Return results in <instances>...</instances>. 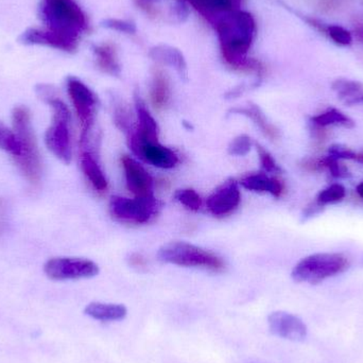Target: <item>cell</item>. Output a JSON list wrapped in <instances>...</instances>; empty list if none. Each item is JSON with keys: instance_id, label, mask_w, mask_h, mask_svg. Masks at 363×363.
<instances>
[{"instance_id": "1", "label": "cell", "mask_w": 363, "mask_h": 363, "mask_svg": "<svg viewBox=\"0 0 363 363\" xmlns=\"http://www.w3.org/2000/svg\"><path fill=\"white\" fill-rule=\"evenodd\" d=\"M45 29L59 36L68 48H74L77 32L84 26V16L72 0H44Z\"/></svg>"}, {"instance_id": "2", "label": "cell", "mask_w": 363, "mask_h": 363, "mask_svg": "<svg viewBox=\"0 0 363 363\" xmlns=\"http://www.w3.org/2000/svg\"><path fill=\"white\" fill-rule=\"evenodd\" d=\"M349 268V258L343 254L321 252L300 260L292 270L291 277L296 283L315 285L345 272Z\"/></svg>"}, {"instance_id": "3", "label": "cell", "mask_w": 363, "mask_h": 363, "mask_svg": "<svg viewBox=\"0 0 363 363\" xmlns=\"http://www.w3.org/2000/svg\"><path fill=\"white\" fill-rule=\"evenodd\" d=\"M12 121L15 134L21 143V155L15 161L30 183H38L42 174V162L27 108L23 106L15 108Z\"/></svg>"}, {"instance_id": "4", "label": "cell", "mask_w": 363, "mask_h": 363, "mask_svg": "<svg viewBox=\"0 0 363 363\" xmlns=\"http://www.w3.org/2000/svg\"><path fill=\"white\" fill-rule=\"evenodd\" d=\"M157 257L165 264L187 268H201L211 271H221L224 268V262L221 258L206 250L184 241H174L163 245L157 253Z\"/></svg>"}, {"instance_id": "5", "label": "cell", "mask_w": 363, "mask_h": 363, "mask_svg": "<svg viewBox=\"0 0 363 363\" xmlns=\"http://www.w3.org/2000/svg\"><path fill=\"white\" fill-rule=\"evenodd\" d=\"M52 108V125L47 130L45 142L47 148L63 163L69 164L72 159L70 140V116L67 106L55 96L46 100Z\"/></svg>"}, {"instance_id": "6", "label": "cell", "mask_w": 363, "mask_h": 363, "mask_svg": "<svg viewBox=\"0 0 363 363\" xmlns=\"http://www.w3.org/2000/svg\"><path fill=\"white\" fill-rule=\"evenodd\" d=\"M163 203L155 196L149 198H123L112 196L111 213L116 219L130 223L144 224L150 222L161 211Z\"/></svg>"}, {"instance_id": "7", "label": "cell", "mask_w": 363, "mask_h": 363, "mask_svg": "<svg viewBox=\"0 0 363 363\" xmlns=\"http://www.w3.org/2000/svg\"><path fill=\"white\" fill-rule=\"evenodd\" d=\"M67 89L82 128L80 140L86 138L91 135L95 123L97 98L93 91L78 79L70 78L67 82Z\"/></svg>"}, {"instance_id": "8", "label": "cell", "mask_w": 363, "mask_h": 363, "mask_svg": "<svg viewBox=\"0 0 363 363\" xmlns=\"http://www.w3.org/2000/svg\"><path fill=\"white\" fill-rule=\"evenodd\" d=\"M45 273L55 281L91 279L99 273V267L84 258H52L45 264Z\"/></svg>"}, {"instance_id": "9", "label": "cell", "mask_w": 363, "mask_h": 363, "mask_svg": "<svg viewBox=\"0 0 363 363\" xmlns=\"http://www.w3.org/2000/svg\"><path fill=\"white\" fill-rule=\"evenodd\" d=\"M128 144L136 157L155 167L172 169L178 165L179 157L177 153L160 142H144L131 135L128 136Z\"/></svg>"}, {"instance_id": "10", "label": "cell", "mask_w": 363, "mask_h": 363, "mask_svg": "<svg viewBox=\"0 0 363 363\" xmlns=\"http://www.w3.org/2000/svg\"><path fill=\"white\" fill-rule=\"evenodd\" d=\"M241 194L239 184L230 179L218 187L206 201L207 209L216 217L230 215L240 204Z\"/></svg>"}, {"instance_id": "11", "label": "cell", "mask_w": 363, "mask_h": 363, "mask_svg": "<svg viewBox=\"0 0 363 363\" xmlns=\"http://www.w3.org/2000/svg\"><path fill=\"white\" fill-rule=\"evenodd\" d=\"M125 170L127 187L136 198H149L155 196V183L152 177L132 157H125L121 160Z\"/></svg>"}, {"instance_id": "12", "label": "cell", "mask_w": 363, "mask_h": 363, "mask_svg": "<svg viewBox=\"0 0 363 363\" xmlns=\"http://www.w3.org/2000/svg\"><path fill=\"white\" fill-rule=\"evenodd\" d=\"M271 332L281 338L291 341L304 340L307 336V328L304 322L285 311H275L268 318Z\"/></svg>"}, {"instance_id": "13", "label": "cell", "mask_w": 363, "mask_h": 363, "mask_svg": "<svg viewBox=\"0 0 363 363\" xmlns=\"http://www.w3.org/2000/svg\"><path fill=\"white\" fill-rule=\"evenodd\" d=\"M136 115H138V127L131 135L144 142H159L160 128L155 117L150 114L146 104L138 96L135 98ZM129 135V136H131ZM128 138V136H127Z\"/></svg>"}, {"instance_id": "14", "label": "cell", "mask_w": 363, "mask_h": 363, "mask_svg": "<svg viewBox=\"0 0 363 363\" xmlns=\"http://www.w3.org/2000/svg\"><path fill=\"white\" fill-rule=\"evenodd\" d=\"M245 189L255 192H268L274 198H281L284 192V185L279 179L269 177L266 172L247 174L240 181Z\"/></svg>"}, {"instance_id": "15", "label": "cell", "mask_w": 363, "mask_h": 363, "mask_svg": "<svg viewBox=\"0 0 363 363\" xmlns=\"http://www.w3.org/2000/svg\"><path fill=\"white\" fill-rule=\"evenodd\" d=\"M81 169L97 191L108 189V180L100 167L94 151L81 150Z\"/></svg>"}, {"instance_id": "16", "label": "cell", "mask_w": 363, "mask_h": 363, "mask_svg": "<svg viewBox=\"0 0 363 363\" xmlns=\"http://www.w3.org/2000/svg\"><path fill=\"white\" fill-rule=\"evenodd\" d=\"M311 125L326 130L330 127H340L352 129L355 127V121L338 108H330L315 116L311 117Z\"/></svg>"}, {"instance_id": "17", "label": "cell", "mask_w": 363, "mask_h": 363, "mask_svg": "<svg viewBox=\"0 0 363 363\" xmlns=\"http://www.w3.org/2000/svg\"><path fill=\"white\" fill-rule=\"evenodd\" d=\"M85 313L97 321L114 322L125 319L128 309L125 305L94 302L87 305Z\"/></svg>"}, {"instance_id": "18", "label": "cell", "mask_w": 363, "mask_h": 363, "mask_svg": "<svg viewBox=\"0 0 363 363\" xmlns=\"http://www.w3.org/2000/svg\"><path fill=\"white\" fill-rule=\"evenodd\" d=\"M230 113V114L242 115V116L251 119L259 128L260 131L264 135L268 136L270 140H274L279 138V130L268 121L266 115L256 104H250L249 106H245V108H232Z\"/></svg>"}, {"instance_id": "19", "label": "cell", "mask_w": 363, "mask_h": 363, "mask_svg": "<svg viewBox=\"0 0 363 363\" xmlns=\"http://www.w3.org/2000/svg\"><path fill=\"white\" fill-rule=\"evenodd\" d=\"M304 166L313 170H326L333 178L339 179V180H345L352 177L351 172L345 165V161H341L330 155L315 161L306 162Z\"/></svg>"}, {"instance_id": "20", "label": "cell", "mask_w": 363, "mask_h": 363, "mask_svg": "<svg viewBox=\"0 0 363 363\" xmlns=\"http://www.w3.org/2000/svg\"><path fill=\"white\" fill-rule=\"evenodd\" d=\"M347 188L341 183H333L318 192L315 202L322 208L330 205L338 204L347 198Z\"/></svg>"}, {"instance_id": "21", "label": "cell", "mask_w": 363, "mask_h": 363, "mask_svg": "<svg viewBox=\"0 0 363 363\" xmlns=\"http://www.w3.org/2000/svg\"><path fill=\"white\" fill-rule=\"evenodd\" d=\"M0 149L10 153L14 159L21 155V143L14 131L9 130L0 123Z\"/></svg>"}, {"instance_id": "22", "label": "cell", "mask_w": 363, "mask_h": 363, "mask_svg": "<svg viewBox=\"0 0 363 363\" xmlns=\"http://www.w3.org/2000/svg\"><path fill=\"white\" fill-rule=\"evenodd\" d=\"M151 98H152L153 104L157 108H164L167 106L170 99V89L167 80L164 77L157 76L155 79L151 91Z\"/></svg>"}, {"instance_id": "23", "label": "cell", "mask_w": 363, "mask_h": 363, "mask_svg": "<svg viewBox=\"0 0 363 363\" xmlns=\"http://www.w3.org/2000/svg\"><path fill=\"white\" fill-rule=\"evenodd\" d=\"M174 198L178 202L190 209L192 211H199L202 206V199L199 196L196 190L191 188H184V189L177 190L174 194Z\"/></svg>"}, {"instance_id": "24", "label": "cell", "mask_w": 363, "mask_h": 363, "mask_svg": "<svg viewBox=\"0 0 363 363\" xmlns=\"http://www.w3.org/2000/svg\"><path fill=\"white\" fill-rule=\"evenodd\" d=\"M254 145H255L256 150H257L258 157H259V163L262 170H264L266 174L267 172H268V174H281L283 170H281V166L277 163L272 155H271L268 150H266L262 145L256 144V143Z\"/></svg>"}, {"instance_id": "25", "label": "cell", "mask_w": 363, "mask_h": 363, "mask_svg": "<svg viewBox=\"0 0 363 363\" xmlns=\"http://www.w3.org/2000/svg\"><path fill=\"white\" fill-rule=\"evenodd\" d=\"M252 147H253V142L251 138L242 134L237 136L228 145V153L234 157H245L251 151Z\"/></svg>"}, {"instance_id": "26", "label": "cell", "mask_w": 363, "mask_h": 363, "mask_svg": "<svg viewBox=\"0 0 363 363\" xmlns=\"http://www.w3.org/2000/svg\"><path fill=\"white\" fill-rule=\"evenodd\" d=\"M114 121L116 123L117 127L125 132V135L129 136L133 133L135 130L133 129L132 125L131 115H130V111L123 106H116L114 110Z\"/></svg>"}, {"instance_id": "27", "label": "cell", "mask_w": 363, "mask_h": 363, "mask_svg": "<svg viewBox=\"0 0 363 363\" xmlns=\"http://www.w3.org/2000/svg\"><path fill=\"white\" fill-rule=\"evenodd\" d=\"M324 208H322L321 206L317 204V203L313 201V203L308 205V206L305 207L304 211H303V219L308 220L311 218L315 217V216L319 215V213H322Z\"/></svg>"}, {"instance_id": "28", "label": "cell", "mask_w": 363, "mask_h": 363, "mask_svg": "<svg viewBox=\"0 0 363 363\" xmlns=\"http://www.w3.org/2000/svg\"><path fill=\"white\" fill-rule=\"evenodd\" d=\"M6 216H8V211H6V202L0 199V236L4 234L6 228Z\"/></svg>"}, {"instance_id": "29", "label": "cell", "mask_w": 363, "mask_h": 363, "mask_svg": "<svg viewBox=\"0 0 363 363\" xmlns=\"http://www.w3.org/2000/svg\"><path fill=\"white\" fill-rule=\"evenodd\" d=\"M131 264L132 266L138 267V268H143L145 266V260L142 256L138 255H132L131 258Z\"/></svg>"}, {"instance_id": "30", "label": "cell", "mask_w": 363, "mask_h": 363, "mask_svg": "<svg viewBox=\"0 0 363 363\" xmlns=\"http://www.w3.org/2000/svg\"><path fill=\"white\" fill-rule=\"evenodd\" d=\"M354 162H357V163L362 164L363 165V151L362 152H355V157H354Z\"/></svg>"}, {"instance_id": "31", "label": "cell", "mask_w": 363, "mask_h": 363, "mask_svg": "<svg viewBox=\"0 0 363 363\" xmlns=\"http://www.w3.org/2000/svg\"><path fill=\"white\" fill-rule=\"evenodd\" d=\"M356 191H357L358 196L363 200V181L358 184L357 187H356Z\"/></svg>"}]
</instances>
